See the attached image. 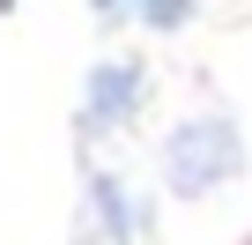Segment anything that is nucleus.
<instances>
[{
	"instance_id": "nucleus-5",
	"label": "nucleus",
	"mask_w": 252,
	"mask_h": 245,
	"mask_svg": "<svg viewBox=\"0 0 252 245\" xmlns=\"http://www.w3.org/2000/svg\"><path fill=\"white\" fill-rule=\"evenodd\" d=\"M74 245H96V238H74Z\"/></svg>"
},
{
	"instance_id": "nucleus-2",
	"label": "nucleus",
	"mask_w": 252,
	"mask_h": 245,
	"mask_svg": "<svg viewBox=\"0 0 252 245\" xmlns=\"http://www.w3.org/2000/svg\"><path fill=\"white\" fill-rule=\"evenodd\" d=\"M134 104H141V67H134V60H104V67H89L82 127H119V119H134Z\"/></svg>"
},
{
	"instance_id": "nucleus-3",
	"label": "nucleus",
	"mask_w": 252,
	"mask_h": 245,
	"mask_svg": "<svg viewBox=\"0 0 252 245\" xmlns=\"http://www.w3.org/2000/svg\"><path fill=\"white\" fill-rule=\"evenodd\" d=\"M193 15V0H134V23H149V30H178Z\"/></svg>"
},
{
	"instance_id": "nucleus-1",
	"label": "nucleus",
	"mask_w": 252,
	"mask_h": 245,
	"mask_svg": "<svg viewBox=\"0 0 252 245\" xmlns=\"http://www.w3.org/2000/svg\"><path fill=\"white\" fill-rule=\"evenodd\" d=\"M237 171H245V141H237L230 111H200V119H186V127H171V141H163V186L178 201L215 193Z\"/></svg>"
},
{
	"instance_id": "nucleus-4",
	"label": "nucleus",
	"mask_w": 252,
	"mask_h": 245,
	"mask_svg": "<svg viewBox=\"0 0 252 245\" xmlns=\"http://www.w3.org/2000/svg\"><path fill=\"white\" fill-rule=\"evenodd\" d=\"M89 8H96L104 23H126V15H134V0H89Z\"/></svg>"
}]
</instances>
